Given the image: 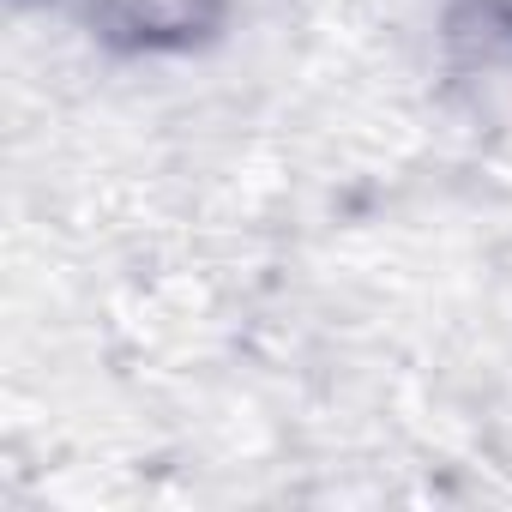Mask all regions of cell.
<instances>
[{
	"label": "cell",
	"mask_w": 512,
	"mask_h": 512,
	"mask_svg": "<svg viewBox=\"0 0 512 512\" xmlns=\"http://www.w3.org/2000/svg\"><path fill=\"white\" fill-rule=\"evenodd\" d=\"M97 25L133 49H193L223 25V0H103Z\"/></svg>",
	"instance_id": "obj_1"
},
{
	"label": "cell",
	"mask_w": 512,
	"mask_h": 512,
	"mask_svg": "<svg viewBox=\"0 0 512 512\" xmlns=\"http://www.w3.org/2000/svg\"><path fill=\"white\" fill-rule=\"evenodd\" d=\"M488 13H494V25L512 37V0H488Z\"/></svg>",
	"instance_id": "obj_2"
}]
</instances>
